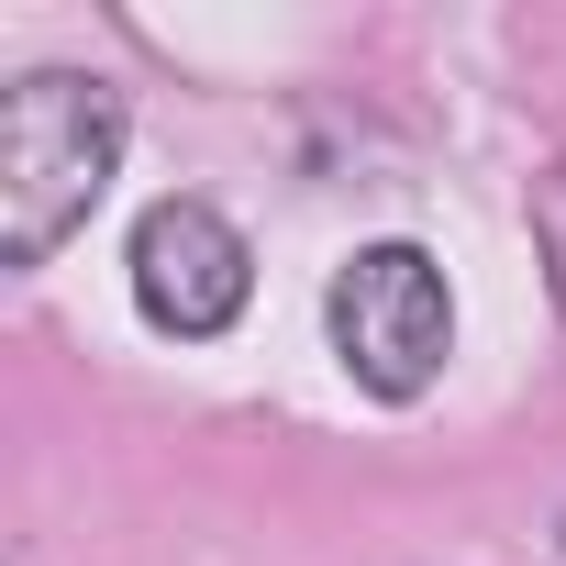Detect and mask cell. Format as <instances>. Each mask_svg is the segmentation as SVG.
Segmentation results:
<instances>
[{"mask_svg":"<svg viewBox=\"0 0 566 566\" xmlns=\"http://www.w3.org/2000/svg\"><path fill=\"white\" fill-rule=\"evenodd\" d=\"M123 167V90L90 67H23L0 101V266H45Z\"/></svg>","mask_w":566,"mask_h":566,"instance_id":"obj_1","label":"cell"},{"mask_svg":"<svg viewBox=\"0 0 566 566\" xmlns=\"http://www.w3.org/2000/svg\"><path fill=\"white\" fill-rule=\"evenodd\" d=\"M323 323H334V356H345V378L367 400H422L444 378V356H455V290H444V266L422 244H400V233L356 244L334 266Z\"/></svg>","mask_w":566,"mask_h":566,"instance_id":"obj_2","label":"cell"},{"mask_svg":"<svg viewBox=\"0 0 566 566\" xmlns=\"http://www.w3.org/2000/svg\"><path fill=\"white\" fill-rule=\"evenodd\" d=\"M255 301V255L211 200H156L134 222V312L178 345H211L222 323H244Z\"/></svg>","mask_w":566,"mask_h":566,"instance_id":"obj_3","label":"cell"},{"mask_svg":"<svg viewBox=\"0 0 566 566\" xmlns=\"http://www.w3.org/2000/svg\"><path fill=\"white\" fill-rule=\"evenodd\" d=\"M533 244H544V266H555V301H566V167L533 189Z\"/></svg>","mask_w":566,"mask_h":566,"instance_id":"obj_4","label":"cell"}]
</instances>
